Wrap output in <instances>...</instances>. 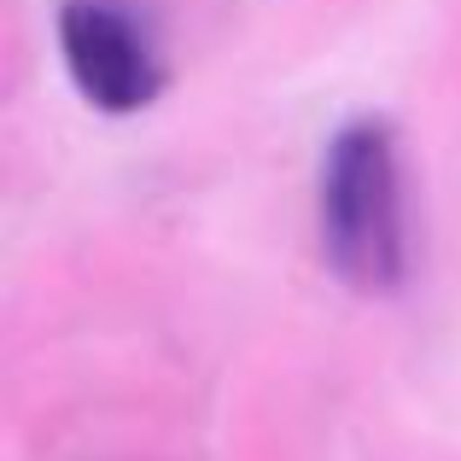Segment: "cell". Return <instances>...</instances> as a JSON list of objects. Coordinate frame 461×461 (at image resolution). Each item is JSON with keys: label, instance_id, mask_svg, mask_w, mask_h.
<instances>
[{"label": "cell", "instance_id": "cell-2", "mask_svg": "<svg viewBox=\"0 0 461 461\" xmlns=\"http://www.w3.org/2000/svg\"><path fill=\"white\" fill-rule=\"evenodd\" d=\"M59 59L94 112L135 117L164 94V59L152 35L117 0H59Z\"/></svg>", "mask_w": 461, "mask_h": 461}, {"label": "cell", "instance_id": "cell-1", "mask_svg": "<svg viewBox=\"0 0 461 461\" xmlns=\"http://www.w3.org/2000/svg\"><path fill=\"white\" fill-rule=\"evenodd\" d=\"M321 258L350 293L392 298L409 275L403 169H397L392 117H350L333 129L315 181Z\"/></svg>", "mask_w": 461, "mask_h": 461}]
</instances>
